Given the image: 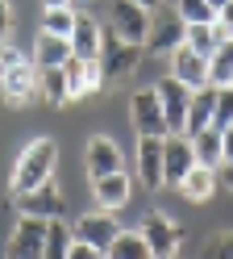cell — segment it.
<instances>
[{
	"label": "cell",
	"instance_id": "cell-1",
	"mask_svg": "<svg viewBox=\"0 0 233 259\" xmlns=\"http://www.w3.org/2000/svg\"><path fill=\"white\" fill-rule=\"evenodd\" d=\"M54 167H59V142L54 138H33L13 163L9 197H21V192H33V188L50 184L54 180Z\"/></svg>",
	"mask_w": 233,
	"mask_h": 259
},
{
	"label": "cell",
	"instance_id": "cell-2",
	"mask_svg": "<svg viewBox=\"0 0 233 259\" xmlns=\"http://www.w3.org/2000/svg\"><path fill=\"white\" fill-rule=\"evenodd\" d=\"M142 46H129L112 34V29L104 25V42H100V71H104V88L108 84H129L133 75H138L142 67Z\"/></svg>",
	"mask_w": 233,
	"mask_h": 259
},
{
	"label": "cell",
	"instance_id": "cell-3",
	"mask_svg": "<svg viewBox=\"0 0 233 259\" xmlns=\"http://www.w3.org/2000/svg\"><path fill=\"white\" fill-rule=\"evenodd\" d=\"M138 234L146 238V247L154 259H179V247H183V226L166 213H146Z\"/></svg>",
	"mask_w": 233,
	"mask_h": 259
},
{
	"label": "cell",
	"instance_id": "cell-4",
	"mask_svg": "<svg viewBox=\"0 0 233 259\" xmlns=\"http://www.w3.org/2000/svg\"><path fill=\"white\" fill-rule=\"evenodd\" d=\"M17 205V213L21 218H33V222H63L67 218V192L50 180L42 188H33V192H21V197H13Z\"/></svg>",
	"mask_w": 233,
	"mask_h": 259
},
{
	"label": "cell",
	"instance_id": "cell-5",
	"mask_svg": "<svg viewBox=\"0 0 233 259\" xmlns=\"http://www.w3.org/2000/svg\"><path fill=\"white\" fill-rule=\"evenodd\" d=\"M0 101L9 109H25L38 101V67L29 59L17 67H0Z\"/></svg>",
	"mask_w": 233,
	"mask_h": 259
},
{
	"label": "cell",
	"instance_id": "cell-6",
	"mask_svg": "<svg viewBox=\"0 0 233 259\" xmlns=\"http://www.w3.org/2000/svg\"><path fill=\"white\" fill-rule=\"evenodd\" d=\"M129 121H133V134L138 138H166V117H162V105H158L154 88H138L133 92Z\"/></svg>",
	"mask_w": 233,
	"mask_h": 259
},
{
	"label": "cell",
	"instance_id": "cell-7",
	"mask_svg": "<svg viewBox=\"0 0 233 259\" xmlns=\"http://www.w3.org/2000/svg\"><path fill=\"white\" fill-rule=\"evenodd\" d=\"M104 25H108L121 42L142 46V42H146V34H150V13H146V9H138L133 0H112V9H108V21H104Z\"/></svg>",
	"mask_w": 233,
	"mask_h": 259
},
{
	"label": "cell",
	"instance_id": "cell-8",
	"mask_svg": "<svg viewBox=\"0 0 233 259\" xmlns=\"http://www.w3.org/2000/svg\"><path fill=\"white\" fill-rule=\"evenodd\" d=\"M116 234H121V222H116L112 213H100V209H96V213H83L71 226V238L83 242V247H92V251H100V255H108Z\"/></svg>",
	"mask_w": 233,
	"mask_h": 259
},
{
	"label": "cell",
	"instance_id": "cell-9",
	"mask_svg": "<svg viewBox=\"0 0 233 259\" xmlns=\"http://www.w3.org/2000/svg\"><path fill=\"white\" fill-rule=\"evenodd\" d=\"M63 75H67V105L71 101H83V96H92V92H100L104 88V71H100V59H67V67H63Z\"/></svg>",
	"mask_w": 233,
	"mask_h": 259
},
{
	"label": "cell",
	"instance_id": "cell-10",
	"mask_svg": "<svg viewBox=\"0 0 233 259\" xmlns=\"http://www.w3.org/2000/svg\"><path fill=\"white\" fill-rule=\"evenodd\" d=\"M183 29H188V25H183L179 13H162V17L150 13V34L142 42V51L146 55H175L183 46Z\"/></svg>",
	"mask_w": 233,
	"mask_h": 259
},
{
	"label": "cell",
	"instance_id": "cell-11",
	"mask_svg": "<svg viewBox=\"0 0 233 259\" xmlns=\"http://www.w3.org/2000/svg\"><path fill=\"white\" fill-rule=\"evenodd\" d=\"M83 167H88V180H104V176H116V171H125V159H121V147H116L112 138L104 134H96L88 138V151H83Z\"/></svg>",
	"mask_w": 233,
	"mask_h": 259
},
{
	"label": "cell",
	"instance_id": "cell-12",
	"mask_svg": "<svg viewBox=\"0 0 233 259\" xmlns=\"http://www.w3.org/2000/svg\"><path fill=\"white\" fill-rule=\"evenodd\" d=\"M158 92V105H162V117H166V134H183V125H188V105H192V92L179 84V79H158L154 84Z\"/></svg>",
	"mask_w": 233,
	"mask_h": 259
},
{
	"label": "cell",
	"instance_id": "cell-13",
	"mask_svg": "<svg viewBox=\"0 0 233 259\" xmlns=\"http://www.w3.org/2000/svg\"><path fill=\"white\" fill-rule=\"evenodd\" d=\"M196 167V155H192V142L183 134H166L162 138V184L179 188V180Z\"/></svg>",
	"mask_w": 233,
	"mask_h": 259
},
{
	"label": "cell",
	"instance_id": "cell-14",
	"mask_svg": "<svg viewBox=\"0 0 233 259\" xmlns=\"http://www.w3.org/2000/svg\"><path fill=\"white\" fill-rule=\"evenodd\" d=\"M46 226L50 222H33V218H21L9 234V259H42L46 251Z\"/></svg>",
	"mask_w": 233,
	"mask_h": 259
},
{
	"label": "cell",
	"instance_id": "cell-15",
	"mask_svg": "<svg viewBox=\"0 0 233 259\" xmlns=\"http://www.w3.org/2000/svg\"><path fill=\"white\" fill-rule=\"evenodd\" d=\"M171 79H179L188 92H200L208 88V59L188 51V46H179V51L171 55Z\"/></svg>",
	"mask_w": 233,
	"mask_h": 259
},
{
	"label": "cell",
	"instance_id": "cell-16",
	"mask_svg": "<svg viewBox=\"0 0 233 259\" xmlns=\"http://www.w3.org/2000/svg\"><path fill=\"white\" fill-rule=\"evenodd\" d=\"M133 176L142 188H162V138H138Z\"/></svg>",
	"mask_w": 233,
	"mask_h": 259
},
{
	"label": "cell",
	"instance_id": "cell-17",
	"mask_svg": "<svg viewBox=\"0 0 233 259\" xmlns=\"http://www.w3.org/2000/svg\"><path fill=\"white\" fill-rule=\"evenodd\" d=\"M100 42H104V21L92 13H79L71 29V55L75 59H100Z\"/></svg>",
	"mask_w": 233,
	"mask_h": 259
},
{
	"label": "cell",
	"instance_id": "cell-18",
	"mask_svg": "<svg viewBox=\"0 0 233 259\" xmlns=\"http://www.w3.org/2000/svg\"><path fill=\"white\" fill-rule=\"evenodd\" d=\"M92 197H96V205H100V213H116V209L129 205V197H133V180H129L125 171L104 176V180L92 184Z\"/></svg>",
	"mask_w": 233,
	"mask_h": 259
},
{
	"label": "cell",
	"instance_id": "cell-19",
	"mask_svg": "<svg viewBox=\"0 0 233 259\" xmlns=\"http://www.w3.org/2000/svg\"><path fill=\"white\" fill-rule=\"evenodd\" d=\"M212 109H216V88H200L192 92V105H188V125H183V138H196L200 130L212 125Z\"/></svg>",
	"mask_w": 233,
	"mask_h": 259
},
{
	"label": "cell",
	"instance_id": "cell-20",
	"mask_svg": "<svg viewBox=\"0 0 233 259\" xmlns=\"http://www.w3.org/2000/svg\"><path fill=\"white\" fill-rule=\"evenodd\" d=\"M216 188H221V180H216V171H212V167H192V171L179 180V197H183V201H192V205H204Z\"/></svg>",
	"mask_w": 233,
	"mask_h": 259
},
{
	"label": "cell",
	"instance_id": "cell-21",
	"mask_svg": "<svg viewBox=\"0 0 233 259\" xmlns=\"http://www.w3.org/2000/svg\"><path fill=\"white\" fill-rule=\"evenodd\" d=\"M192 142V155H196V167H221L225 163V155H221V134H216V130L208 125V130H200L196 138H188Z\"/></svg>",
	"mask_w": 233,
	"mask_h": 259
},
{
	"label": "cell",
	"instance_id": "cell-22",
	"mask_svg": "<svg viewBox=\"0 0 233 259\" xmlns=\"http://www.w3.org/2000/svg\"><path fill=\"white\" fill-rule=\"evenodd\" d=\"M67 59H71V42H67V38H50V34L38 38V51H33V67H38V71L67 67Z\"/></svg>",
	"mask_w": 233,
	"mask_h": 259
},
{
	"label": "cell",
	"instance_id": "cell-23",
	"mask_svg": "<svg viewBox=\"0 0 233 259\" xmlns=\"http://www.w3.org/2000/svg\"><path fill=\"white\" fill-rule=\"evenodd\" d=\"M208 84L212 88H229L233 84V38H225L208 59Z\"/></svg>",
	"mask_w": 233,
	"mask_h": 259
},
{
	"label": "cell",
	"instance_id": "cell-24",
	"mask_svg": "<svg viewBox=\"0 0 233 259\" xmlns=\"http://www.w3.org/2000/svg\"><path fill=\"white\" fill-rule=\"evenodd\" d=\"M38 96H42L50 109H63L67 105V75H63V67L38 71Z\"/></svg>",
	"mask_w": 233,
	"mask_h": 259
},
{
	"label": "cell",
	"instance_id": "cell-25",
	"mask_svg": "<svg viewBox=\"0 0 233 259\" xmlns=\"http://www.w3.org/2000/svg\"><path fill=\"white\" fill-rule=\"evenodd\" d=\"M183 46H188V51H196V55H204V59H212V51L221 46V34H216L212 21L188 25V29H183Z\"/></svg>",
	"mask_w": 233,
	"mask_h": 259
},
{
	"label": "cell",
	"instance_id": "cell-26",
	"mask_svg": "<svg viewBox=\"0 0 233 259\" xmlns=\"http://www.w3.org/2000/svg\"><path fill=\"white\" fill-rule=\"evenodd\" d=\"M104 259H154V255H150L146 238H142L138 230H121V234H116V242L108 247V255H104Z\"/></svg>",
	"mask_w": 233,
	"mask_h": 259
},
{
	"label": "cell",
	"instance_id": "cell-27",
	"mask_svg": "<svg viewBox=\"0 0 233 259\" xmlns=\"http://www.w3.org/2000/svg\"><path fill=\"white\" fill-rule=\"evenodd\" d=\"M75 17H79V9H46V17H42V34H50V38H67V42H71Z\"/></svg>",
	"mask_w": 233,
	"mask_h": 259
},
{
	"label": "cell",
	"instance_id": "cell-28",
	"mask_svg": "<svg viewBox=\"0 0 233 259\" xmlns=\"http://www.w3.org/2000/svg\"><path fill=\"white\" fill-rule=\"evenodd\" d=\"M71 230H67V222H50L46 226V251L42 259H67V251H71Z\"/></svg>",
	"mask_w": 233,
	"mask_h": 259
},
{
	"label": "cell",
	"instance_id": "cell-29",
	"mask_svg": "<svg viewBox=\"0 0 233 259\" xmlns=\"http://www.w3.org/2000/svg\"><path fill=\"white\" fill-rule=\"evenodd\" d=\"M175 13L183 17V25H204V21H216V13L208 9V0H179Z\"/></svg>",
	"mask_w": 233,
	"mask_h": 259
},
{
	"label": "cell",
	"instance_id": "cell-30",
	"mask_svg": "<svg viewBox=\"0 0 233 259\" xmlns=\"http://www.w3.org/2000/svg\"><path fill=\"white\" fill-rule=\"evenodd\" d=\"M233 125V88H216V109H212V130L225 134Z\"/></svg>",
	"mask_w": 233,
	"mask_h": 259
},
{
	"label": "cell",
	"instance_id": "cell-31",
	"mask_svg": "<svg viewBox=\"0 0 233 259\" xmlns=\"http://www.w3.org/2000/svg\"><path fill=\"white\" fill-rule=\"evenodd\" d=\"M200 259H233V230L212 234V238L204 242V251H200Z\"/></svg>",
	"mask_w": 233,
	"mask_h": 259
},
{
	"label": "cell",
	"instance_id": "cell-32",
	"mask_svg": "<svg viewBox=\"0 0 233 259\" xmlns=\"http://www.w3.org/2000/svg\"><path fill=\"white\" fill-rule=\"evenodd\" d=\"M212 25H216V34H221V42H225V38H233V0H229L221 13H216V21H212Z\"/></svg>",
	"mask_w": 233,
	"mask_h": 259
},
{
	"label": "cell",
	"instance_id": "cell-33",
	"mask_svg": "<svg viewBox=\"0 0 233 259\" xmlns=\"http://www.w3.org/2000/svg\"><path fill=\"white\" fill-rule=\"evenodd\" d=\"M9 34H13V9H9V0H0V46L9 42Z\"/></svg>",
	"mask_w": 233,
	"mask_h": 259
},
{
	"label": "cell",
	"instance_id": "cell-34",
	"mask_svg": "<svg viewBox=\"0 0 233 259\" xmlns=\"http://www.w3.org/2000/svg\"><path fill=\"white\" fill-rule=\"evenodd\" d=\"M17 63H25V55L17 51V46L5 42V46H0V67H17Z\"/></svg>",
	"mask_w": 233,
	"mask_h": 259
},
{
	"label": "cell",
	"instance_id": "cell-35",
	"mask_svg": "<svg viewBox=\"0 0 233 259\" xmlns=\"http://www.w3.org/2000/svg\"><path fill=\"white\" fill-rule=\"evenodd\" d=\"M67 259H104V255H100V251H92V247H83V242H71Z\"/></svg>",
	"mask_w": 233,
	"mask_h": 259
},
{
	"label": "cell",
	"instance_id": "cell-36",
	"mask_svg": "<svg viewBox=\"0 0 233 259\" xmlns=\"http://www.w3.org/2000/svg\"><path fill=\"white\" fill-rule=\"evenodd\" d=\"M221 155H225V163H233V125L221 134ZM225 163H221V167H225Z\"/></svg>",
	"mask_w": 233,
	"mask_h": 259
},
{
	"label": "cell",
	"instance_id": "cell-37",
	"mask_svg": "<svg viewBox=\"0 0 233 259\" xmlns=\"http://www.w3.org/2000/svg\"><path fill=\"white\" fill-rule=\"evenodd\" d=\"M216 180H221V184H225V188L233 192V163H225L221 171H216Z\"/></svg>",
	"mask_w": 233,
	"mask_h": 259
},
{
	"label": "cell",
	"instance_id": "cell-38",
	"mask_svg": "<svg viewBox=\"0 0 233 259\" xmlns=\"http://www.w3.org/2000/svg\"><path fill=\"white\" fill-rule=\"evenodd\" d=\"M42 5H46V9H75L71 0H42Z\"/></svg>",
	"mask_w": 233,
	"mask_h": 259
},
{
	"label": "cell",
	"instance_id": "cell-39",
	"mask_svg": "<svg viewBox=\"0 0 233 259\" xmlns=\"http://www.w3.org/2000/svg\"><path fill=\"white\" fill-rule=\"evenodd\" d=\"M133 5H138V9H146V13H154V9H158V0H133Z\"/></svg>",
	"mask_w": 233,
	"mask_h": 259
},
{
	"label": "cell",
	"instance_id": "cell-40",
	"mask_svg": "<svg viewBox=\"0 0 233 259\" xmlns=\"http://www.w3.org/2000/svg\"><path fill=\"white\" fill-rule=\"evenodd\" d=\"M225 5H229V0H208V9H212V13H221Z\"/></svg>",
	"mask_w": 233,
	"mask_h": 259
},
{
	"label": "cell",
	"instance_id": "cell-41",
	"mask_svg": "<svg viewBox=\"0 0 233 259\" xmlns=\"http://www.w3.org/2000/svg\"><path fill=\"white\" fill-rule=\"evenodd\" d=\"M71 5H75V9H79V5H88V0H71Z\"/></svg>",
	"mask_w": 233,
	"mask_h": 259
},
{
	"label": "cell",
	"instance_id": "cell-42",
	"mask_svg": "<svg viewBox=\"0 0 233 259\" xmlns=\"http://www.w3.org/2000/svg\"><path fill=\"white\" fill-rule=\"evenodd\" d=\"M229 88H233V84H229Z\"/></svg>",
	"mask_w": 233,
	"mask_h": 259
}]
</instances>
